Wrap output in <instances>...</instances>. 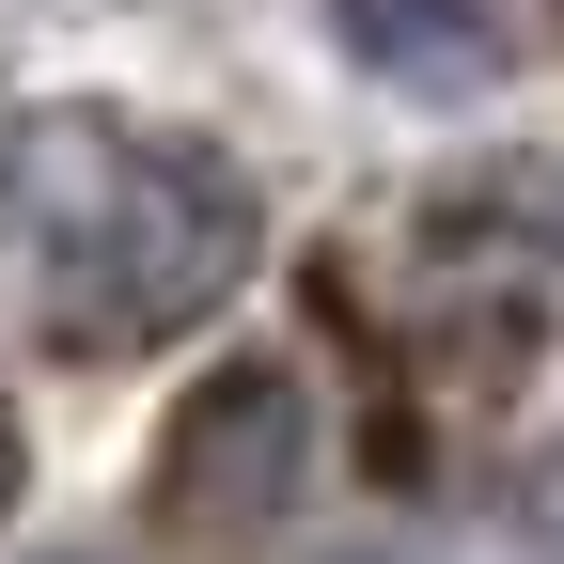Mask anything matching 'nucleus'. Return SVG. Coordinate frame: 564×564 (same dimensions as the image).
Returning <instances> with one entry per match:
<instances>
[{"label": "nucleus", "instance_id": "nucleus-1", "mask_svg": "<svg viewBox=\"0 0 564 564\" xmlns=\"http://www.w3.org/2000/svg\"><path fill=\"white\" fill-rule=\"evenodd\" d=\"M0 251H17L32 314L63 345H173L251 282L267 204L204 126H141V110H17L0 126Z\"/></svg>", "mask_w": 564, "mask_h": 564}, {"label": "nucleus", "instance_id": "nucleus-2", "mask_svg": "<svg viewBox=\"0 0 564 564\" xmlns=\"http://www.w3.org/2000/svg\"><path fill=\"white\" fill-rule=\"evenodd\" d=\"M299 502H314V377L299 361H204L173 392V440H158V518L188 549L251 564Z\"/></svg>", "mask_w": 564, "mask_h": 564}, {"label": "nucleus", "instance_id": "nucleus-3", "mask_svg": "<svg viewBox=\"0 0 564 564\" xmlns=\"http://www.w3.org/2000/svg\"><path fill=\"white\" fill-rule=\"evenodd\" d=\"M329 47L361 63L377 95H408V110H486L518 79L502 0H329Z\"/></svg>", "mask_w": 564, "mask_h": 564}, {"label": "nucleus", "instance_id": "nucleus-4", "mask_svg": "<svg viewBox=\"0 0 564 564\" xmlns=\"http://www.w3.org/2000/svg\"><path fill=\"white\" fill-rule=\"evenodd\" d=\"M0 518H17V408H0Z\"/></svg>", "mask_w": 564, "mask_h": 564}]
</instances>
